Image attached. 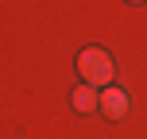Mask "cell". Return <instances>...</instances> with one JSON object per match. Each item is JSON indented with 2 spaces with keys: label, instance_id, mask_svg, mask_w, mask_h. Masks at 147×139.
<instances>
[{
  "label": "cell",
  "instance_id": "obj_1",
  "mask_svg": "<svg viewBox=\"0 0 147 139\" xmlns=\"http://www.w3.org/2000/svg\"><path fill=\"white\" fill-rule=\"evenodd\" d=\"M78 73H81V81H85V85H93V89L112 85V73H116L112 54L105 50V46H85V50L78 54Z\"/></svg>",
  "mask_w": 147,
  "mask_h": 139
},
{
  "label": "cell",
  "instance_id": "obj_2",
  "mask_svg": "<svg viewBox=\"0 0 147 139\" xmlns=\"http://www.w3.org/2000/svg\"><path fill=\"white\" fill-rule=\"evenodd\" d=\"M97 108H101L109 120H124V116H128V108H132V101H128L124 89L105 85V89H101V101H97Z\"/></svg>",
  "mask_w": 147,
  "mask_h": 139
},
{
  "label": "cell",
  "instance_id": "obj_3",
  "mask_svg": "<svg viewBox=\"0 0 147 139\" xmlns=\"http://www.w3.org/2000/svg\"><path fill=\"white\" fill-rule=\"evenodd\" d=\"M97 101H101V89L85 85V81L74 89V108H78V112H93V108H97Z\"/></svg>",
  "mask_w": 147,
  "mask_h": 139
},
{
  "label": "cell",
  "instance_id": "obj_4",
  "mask_svg": "<svg viewBox=\"0 0 147 139\" xmlns=\"http://www.w3.org/2000/svg\"><path fill=\"white\" fill-rule=\"evenodd\" d=\"M132 4H143V0H132Z\"/></svg>",
  "mask_w": 147,
  "mask_h": 139
}]
</instances>
